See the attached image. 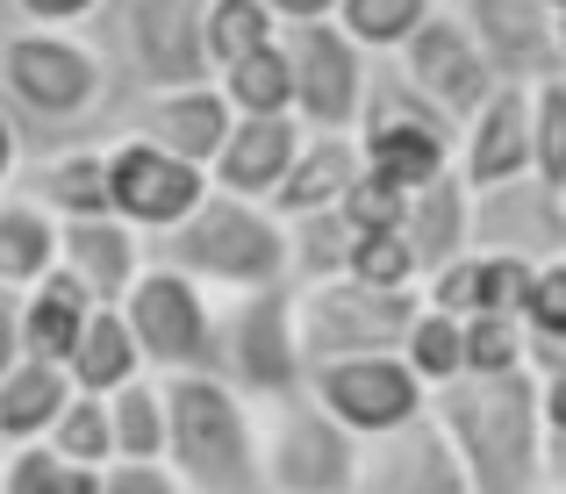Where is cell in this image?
Returning <instances> with one entry per match:
<instances>
[{"label": "cell", "instance_id": "obj_22", "mask_svg": "<svg viewBox=\"0 0 566 494\" xmlns=\"http://www.w3.org/2000/svg\"><path fill=\"white\" fill-rule=\"evenodd\" d=\"M524 280H531V265H516V259H495V251H459V259L438 265L416 294H423V308L467 323V316H516Z\"/></svg>", "mask_w": 566, "mask_h": 494}, {"label": "cell", "instance_id": "obj_4", "mask_svg": "<svg viewBox=\"0 0 566 494\" xmlns=\"http://www.w3.org/2000/svg\"><path fill=\"white\" fill-rule=\"evenodd\" d=\"M166 387V473L180 494H265L259 481V416L216 372H180Z\"/></svg>", "mask_w": 566, "mask_h": 494}, {"label": "cell", "instance_id": "obj_35", "mask_svg": "<svg viewBox=\"0 0 566 494\" xmlns=\"http://www.w3.org/2000/svg\"><path fill=\"white\" fill-rule=\"evenodd\" d=\"M516 323H524V366L545 351H566V259L531 265L524 302H516Z\"/></svg>", "mask_w": 566, "mask_h": 494}, {"label": "cell", "instance_id": "obj_50", "mask_svg": "<svg viewBox=\"0 0 566 494\" xmlns=\"http://www.w3.org/2000/svg\"><path fill=\"white\" fill-rule=\"evenodd\" d=\"M538 8H553V14H559V8H566V0H538Z\"/></svg>", "mask_w": 566, "mask_h": 494}, {"label": "cell", "instance_id": "obj_27", "mask_svg": "<svg viewBox=\"0 0 566 494\" xmlns=\"http://www.w3.org/2000/svg\"><path fill=\"white\" fill-rule=\"evenodd\" d=\"M72 401L65 366H43V358H14L0 372V444H43V430L57 423V409Z\"/></svg>", "mask_w": 566, "mask_h": 494}, {"label": "cell", "instance_id": "obj_38", "mask_svg": "<svg viewBox=\"0 0 566 494\" xmlns=\"http://www.w3.org/2000/svg\"><path fill=\"white\" fill-rule=\"evenodd\" d=\"M459 372H467V380L524 372V323L516 316H467L459 323Z\"/></svg>", "mask_w": 566, "mask_h": 494}, {"label": "cell", "instance_id": "obj_10", "mask_svg": "<svg viewBox=\"0 0 566 494\" xmlns=\"http://www.w3.org/2000/svg\"><path fill=\"white\" fill-rule=\"evenodd\" d=\"M280 57H287V94L302 129H352L374 86V57L345 36L337 22H294L280 29Z\"/></svg>", "mask_w": 566, "mask_h": 494}, {"label": "cell", "instance_id": "obj_20", "mask_svg": "<svg viewBox=\"0 0 566 494\" xmlns=\"http://www.w3.org/2000/svg\"><path fill=\"white\" fill-rule=\"evenodd\" d=\"M57 273L94 308H115L129 294V280L144 273V237L115 216H72L57 222Z\"/></svg>", "mask_w": 566, "mask_h": 494}, {"label": "cell", "instance_id": "obj_39", "mask_svg": "<svg viewBox=\"0 0 566 494\" xmlns=\"http://www.w3.org/2000/svg\"><path fill=\"white\" fill-rule=\"evenodd\" d=\"M531 172L545 187H566V72L531 86Z\"/></svg>", "mask_w": 566, "mask_h": 494}, {"label": "cell", "instance_id": "obj_28", "mask_svg": "<svg viewBox=\"0 0 566 494\" xmlns=\"http://www.w3.org/2000/svg\"><path fill=\"white\" fill-rule=\"evenodd\" d=\"M137 372H144V358H137V344H129V323L115 316V308H94V316L80 323V337H72V351H65L72 395H115V387L137 380Z\"/></svg>", "mask_w": 566, "mask_h": 494}, {"label": "cell", "instance_id": "obj_51", "mask_svg": "<svg viewBox=\"0 0 566 494\" xmlns=\"http://www.w3.org/2000/svg\"><path fill=\"white\" fill-rule=\"evenodd\" d=\"M538 494H566V487H538Z\"/></svg>", "mask_w": 566, "mask_h": 494}, {"label": "cell", "instance_id": "obj_34", "mask_svg": "<svg viewBox=\"0 0 566 494\" xmlns=\"http://www.w3.org/2000/svg\"><path fill=\"white\" fill-rule=\"evenodd\" d=\"M430 8H438V0H337L331 22L345 29L366 57H395L401 43L416 36V22H423Z\"/></svg>", "mask_w": 566, "mask_h": 494}, {"label": "cell", "instance_id": "obj_6", "mask_svg": "<svg viewBox=\"0 0 566 494\" xmlns=\"http://www.w3.org/2000/svg\"><path fill=\"white\" fill-rule=\"evenodd\" d=\"M416 308H423L416 287H366L352 273L308 280V287H294V344H302V366L395 351L401 329L416 323Z\"/></svg>", "mask_w": 566, "mask_h": 494}, {"label": "cell", "instance_id": "obj_32", "mask_svg": "<svg viewBox=\"0 0 566 494\" xmlns=\"http://www.w3.org/2000/svg\"><path fill=\"white\" fill-rule=\"evenodd\" d=\"M352 259V222L337 208H316V216L287 222V287H308V280H337Z\"/></svg>", "mask_w": 566, "mask_h": 494}, {"label": "cell", "instance_id": "obj_33", "mask_svg": "<svg viewBox=\"0 0 566 494\" xmlns=\"http://www.w3.org/2000/svg\"><path fill=\"white\" fill-rule=\"evenodd\" d=\"M273 14L259 0H201V57H208V80L237 57H251L259 43H273Z\"/></svg>", "mask_w": 566, "mask_h": 494}, {"label": "cell", "instance_id": "obj_44", "mask_svg": "<svg viewBox=\"0 0 566 494\" xmlns=\"http://www.w3.org/2000/svg\"><path fill=\"white\" fill-rule=\"evenodd\" d=\"M22 14V29H72L80 36L94 14H108V0H8Z\"/></svg>", "mask_w": 566, "mask_h": 494}, {"label": "cell", "instance_id": "obj_17", "mask_svg": "<svg viewBox=\"0 0 566 494\" xmlns=\"http://www.w3.org/2000/svg\"><path fill=\"white\" fill-rule=\"evenodd\" d=\"M352 494H473L467 473H459L444 430L430 423V409L401 430H380V438H359V473H352Z\"/></svg>", "mask_w": 566, "mask_h": 494}, {"label": "cell", "instance_id": "obj_26", "mask_svg": "<svg viewBox=\"0 0 566 494\" xmlns=\"http://www.w3.org/2000/svg\"><path fill=\"white\" fill-rule=\"evenodd\" d=\"M401 244H409V259H416V280L452 265L459 251H467V179L444 172V179H430V187H416L409 208H401Z\"/></svg>", "mask_w": 566, "mask_h": 494}, {"label": "cell", "instance_id": "obj_47", "mask_svg": "<svg viewBox=\"0 0 566 494\" xmlns=\"http://www.w3.org/2000/svg\"><path fill=\"white\" fill-rule=\"evenodd\" d=\"M14 172H22V129H14V115L0 108V193L14 187Z\"/></svg>", "mask_w": 566, "mask_h": 494}, {"label": "cell", "instance_id": "obj_18", "mask_svg": "<svg viewBox=\"0 0 566 494\" xmlns=\"http://www.w3.org/2000/svg\"><path fill=\"white\" fill-rule=\"evenodd\" d=\"M230 101L216 94V80H193V86H166V94H137L129 101V115H123V129L129 137H144V144H158V151H172V158H187V165H216L222 151V137H230Z\"/></svg>", "mask_w": 566, "mask_h": 494}, {"label": "cell", "instance_id": "obj_12", "mask_svg": "<svg viewBox=\"0 0 566 494\" xmlns=\"http://www.w3.org/2000/svg\"><path fill=\"white\" fill-rule=\"evenodd\" d=\"M302 387L316 395V409L331 423H345L352 438H380L401 430L430 409V387L401 366L395 351H366V358H331V366H308Z\"/></svg>", "mask_w": 566, "mask_h": 494}, {"label": "cell", "instance_id": "obj_5", "mask_svg": "<svg viewBox=\"0 0 566 494\" xmlns=\"http://www.w3.org/2000/svg\"><path fill=\"white\" fill-rule=\"evenodd\" d=\"M352 144H359L366 172H380L387 187L416 193V187H430V179L452 172L459 129L444 123L423 94H409L387 57H374V86H366V108H359V123H352Z\"/></svg>", "mask_w": 566, "mask_h": 494}, {"label": "cell", "instance_id": "obj_30", "mask_svg": "<svg viewBox=\"0 0 566 494\" xmlns=\"http://www.w3.org/2000/svg\"><path fill=\"white\" fill-rule=\"evenodd\" d=\"M101 409H108L115 459H166V387L151 372H137L115 395H101Z\"/></svg>", "mask_w": 566, "mask_h": 494}, {"label": "cell", "instance_id": "obj_11", "mask_svg": "<svg viewBox=\"0 0 566 494\" xmlns=\"http://www.w3.org/2000/svg\"><path fill=\"white\" fill-rule=\"evenodd\" d=\"M101 172H108V216L129 222L144 244H151V237H166L172 222H180L187 208L208 193V172H201V165L158 151V144L129 137V129H115V137L101 144Z\"/></svg>", "mask_w": 566, "mask_h": 494}, {"label": "cell", "instance_id": "obj_14", "mask_svg": "<svg viewBox=\"0 0 566 494\" xmlns=\"http://www.w3.org/2000/svg\"><path fill=\"white\" fill-rule=\"evenodd\" d=\"M438 8L467 29L495 86H538L559 72L553 8H538V0H438Z\"/></svg>", "mask_w": 566, "mask_h": 494}, {"label": "cell", "instance_id": "obj_16", "mask_svg": "<svg viewBox=\"0 0 566 494\" xmlns=\"http://www.w3.org/2000/svg\"><path fill=\"white\" fill-rule=\"evenodd\" d=\"M123 57L144 94L208 80L201 57V0H123Z\"/></svg>", "mask_w": 566, "mask_h": 494}, {"label": "cell", "instance_id": "obj_24", "mask_svg": "<svg viewBox=\"0 0 566 494\" xmlns=\"http://www.w3.org/2000/svg\"><path fill=\"white\" fill-rule=\"evenodd\" d=\"M352 172H359V144H352V129H302V151H294L287 179H280V193L265 208H273L280 222L316 216V208H337V193L352 187Z\"/></svg>", "mask_w": 566, "mask_h": 494}, {"label": "cell", "instance_id": "obj_3", "mask_svg": "<svg viewBox=\"0 0 566 494\" xmlns=\"http://www.w3.org/2000/svg\"><path fill=\"white\" fill-rule=\"evenodd\" d=\"M151 265H172L193 287L222 294H259V287H287V222L259 201H237V193L208 187L201 201L172 222L166 237L144 244Z\"/></svg>", "mask_w": 566, "mask_h": 494}, {"label": "cell", "instance_id": "obj_21", "mask_svg": "<svg viewBox=\"0 0 566 494\" xmlns=\"http://www.w3.org/2000/svg\"><path fill=\"white\" fill-rule=\"evenodd\" d=\"M294 151H302V123H294V115H237L216 165H208V187L265 208L280 193V179H287Z\"/></svg>", "mask_w": 566, "mask_h": 494}, {"label": "cell", "instance_id": "obj_7", "mask_svg": "<svg viewBox=\"0 0 566 494\" xmlns=\"http://www.w3.org/2000/svg\"><path fill=\"white\" fill-rule=\"evenodd\" d=\"M302 344H294V287H259V294H222L216 302V380L230 395L280 401L302 387Z\"/></svg>", "mask_w": 566, "mask_h": 494}, {"label": "cell", "instance_id": "obj_23", "mask_svg": "<svg viewBox=\"0 0 566 494\" xmlns=\"http://www.w3.org/2000/svg\"><path fill=\"white\" fill-rule=\"evenodd\" d=\"M14 193H29V201H36L43 216H57V222H72V216H108L101 137H86V144H51L36 165L22 158V172H14Z\"/></svg>", "mask_w": 566, "mask_h": 494}, {"label": "cell", "instance_id": "obj_13", "mask_svg": "<svg viewBox=\"0 0 566 494\" xmlns=\"http://www.w3.org/2000/svg\"><path fill=\"white\" fill-rule=\"evenodd\" d=\"M467 251H495V259H516V265L566 259V193L545 187L538 172L467 193Z\"/></svg>", "mask_w": 566, "mask_h": 494}, {"label": "cell", "instance_id": "obj_52", "mask_svg": "<svg viewBox=\"0 0 566 494\" xmlns=\"http://www.w3.org/2000/svg\"><path fill=\"white\" fill-rule=\"evenodd\" d=\"M559 193H566V187H559Z\"/></svg>", "mask_w": 566, "mask_h": 494}, {"label": "cell", "instance_id": "obj_8", "mask_svg": "<svg viewBox=\"0 0 566 494\" xmlns=\"http://www.w3.org/2000/svg\"><path fill=\"white\" fill-rule=\"evenodd\" d=\"M115 316L129 323L144 372L151 380H180V372H216V294L193 287L172 265H151L129 280V294L115 302Z\"/></svg>", "mask_w": 566, "mask_h": 494}, {"label": "cell", "instance_id": "obj_40", "mask_svg": "<svg viewBox=\"0 0 566 494\" xmlns=\"http://www.w3.org/2000/svg\"><path fill=\"white\" fill-rule=\"evenodd\" d=\"M0 494H94V473L65 466L51 444H8V459H0Z\"/></svg>", "mask_w": 566, "mask_h": 494}, {"label": "cell", "instance_id": "obj_48", "mask_svg": "<svg viewBox=\"0 0 566 494\" xmlns=\"http://www.w3.org/2000/svg\"><path fill=\"white\" fill-rule=\"evenodd\" d=\"M14 358H22V351H14V294L0 287V372H8Z\"/></svg>", "mask_w": 566, "mask_h": 494}, {"label": "cell", "instance_id": "obj_42", "mask_svg": "<svg viewBox=\"0 0 566 494\" xmlns=\"http://www.w3.org/2000/svg\"><path fill=\"white\" fill-rule=\"evenodd\" d=\"M401 208H409V193L401 187H387L380 172H352V187L337 193V216L352 222V230H401Z\"/></svg>", "mask_w": 566, "mask_h": 494}, {"label": "cell", "instance_id": "obj_49", "mask_svg": "<svg viewBox=\"0 0 566 494\" xmlns=\"http://www.w3.org/2000/svg\"><path fill=\"white\" fill-rule=\"evenodd\" d=\"M553 43H559V72H566V8L553 14Z\"/></svg>", "mask_w": 566, "mask_h": 494}, {"label": "cell", "instance_id": "obj_19", "mask_svg": "<svg viewBox=\"0 0 566 494\" xmlns=\"http://www.w3.org/2000/svg\"><path fill=\"white\" fill-rule=\"evenodd\" d=\"M452 172L467 179V193L531 172V86H495V94L459 123Z\"/></svg>", "mask_w": 566, "mask_h": 494}, {"label": "cell", "instance_id": "obj_1", "mask_svg": "<svg viewBox=\"0 0 566 494\" xmlns=\"http://www.w3.org/2000/svg\"><path fill=\"white\" fill-rule=\"evenodd\" d=\"M430 423L444 430L473 494H538L545 487V423L538 372H488V380L430 387Z\"/></svg>", "mask_w": 566, "mask_h": 494}, {"label": "cell", "instance_id": "obj_45", "mask_svg": "<svg viewBox=\"0 0 566 494\" xmlns=\"http://www.w3.org/2000/svg\"><path fill=\"white\" fill-rule=\"evenodd\" d=\"M538 423H545V438L566 444V366L559 372H538Z\"/></svg>", "mask_w": 566, "mask_h": 494}, {"label": "cell", "instance_id": "obj_15", "mask_svg": "<svg viewBox=\"0 0 566 494\" xmlns=\"http://www.w3.org/2000/svg\"><path fill=\"white\" fill-rule=\"evenodd\" d=\"M387 65H395V80L409 86V94H423V101H430V108H438L452 129L467 123V115L481 108L488 94H495V80H488L481 51L467 43V29H459L444 8H430L423 22H416V36L401 43V51L387 57Z\"/></svg>", "mask_w": 566, "mask_h": 494}, {"label": "cell", "instance_id": "obj_37", "mask_svg": "<svg viewBox=\"0 0 566 494\" xmlns=\"http://www.w3.org/2000/svg\"><path fill=\"white\" fill-rule=\"evenodd\" d=\"M395 358L416 372L423 387H444L459 380V316H438V308H416V323L401 329Z\"/></svg>", "mask_w": 566, "mask_h": 494}, {"label": "cell", "instance_id": "obj_29", "mask_svg": "<svg viewBox=\"0 0 566 494\" xmlns=\"http://www.w3.org/2000/svg\"><path fill=\"white\" fill-rule=\"evenodd\" d=\"M43 273H57V216H43L29 193H0V287L22 294Z\"/></svg>", "mask_w": 566, "mask_h": 494}, {"label": "cell", "instance_id": "obj_31", "mask_svg": "<svg viewBox=\"0 0 566 494\" xmlns=\"http://www.w3.org/2000/svg\"><path fill=\"white\" fill-rule=\"evenodd\" d=\"M216 94L230 101V115H294V94H287V57H280V36L259 43L251 57L216 72Z\"/></svg>", "mask_w": 566, "mask_h": 494}, {"label": "cell", "instance_id": "obj_9", "mask_svg": "<svg viewBox=\"0 0 566 494\" xmlns=\"http://www.w3.org/2000/svg\"><path fill=\"white\" fill-rule=\"evenodd\" d=\"M259 481L265 494H352L359 473V438L316 409L308 387L280 401H259Z\"/></svg>", "mask_w": 566, "mask_h": 494}, {"label": "cell", "instance_id": "obj_2", "mask_svg": "<svg viewBox=\"0 0 566 494\" xmlns=\"http://www.w3.org/2000/svg\"><path fill=\"white\" fill-rule=\"evenodd\" d=\"M0 108L14 129L86 144V129L115 115V65L72 29H8L0 36Z\"/></svg>", "mask_w": 566, "mask_h": 494}, {"label": "cell", "instance_id": "obj_25", "mask_svg": "<svg viewBox=\"0 0 566 494\" xmlns=\"http://www.w3.org/2000/svg\"><path fill=\"white\" fill-rule=\"evenodd\" d=\"M86 316H94V302H86L65 273H43L36 287L14 294V351L43 358V366H65V351H72V337H80Z\"/></svg>", "mask_w": 566, "mask_h": 494}, {"label": "cell", "instance_id": "obj_43", "mask_svg": "<svg viewBox=\"0 0 566 494\" xmlns=\"http://www.w3.org/2000/svg\"><path fill=\"white\" fill-rule=\"evenodd\" d=\"M94 494H180V481L166 473V459H108L94 473Z\"/></svg>", "mask_w": 566, "mask_h": 494}, {"label": "cell", "instance_id": "obj_36", "mask_svg": "<svg viewBox=\"0 0 566 494\" xmlns=\"http://www.w3.org/2000/svg\"><path fill=\"white\" fill-rule=\"evenodd\" d=\"M43 444H51L65 466L80 473H101L115 459V438H108V409H101V395H72L65 409H57V423L43 430Z\"/></svg>", "mask_w": 566, "mask_h": 494}, {"label": "cell", "instance_id": "obj_46", "mask_svg": "<svg viewBox=\"0 0 566 494\" xmlns=\"http://www.w3.org/2000/svg\"><path fill=\"white\" fill-rule=\"evenodd\" d=\"M265 14H273V29H294V22H331L337 0H259Z\"/></svg>", "mask_w": 566, "mask_h": 494}, {"label": "cell", "instance_id": "obj_41", "mask_svg": "<svg viewBox=\"0 0 566 494\" xmlns=\"http://www.w3.org/2000/svg\"><path fill=\"white\" fill-rule=\"evenodd\" d=\"M352 280H366V287H423L416 280V259L409 244H401V230H352V259H345Z\"/></svg>", "mask_w": 566, "mask_h": 494}]
</instances>
